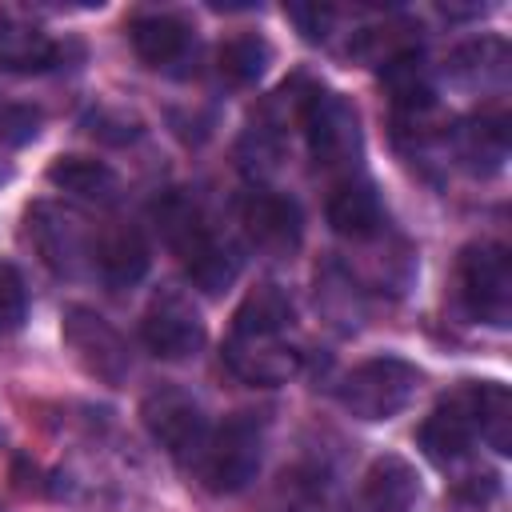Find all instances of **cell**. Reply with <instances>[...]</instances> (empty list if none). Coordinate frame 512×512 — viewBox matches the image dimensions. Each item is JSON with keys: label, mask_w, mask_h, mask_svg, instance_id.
Returning <instances> with one entry per match:
<instances>
[{"label": "cell", "mask_w": 512, "mask_h": 512, "mask_svg": "<svg viewBox=\"0 0 512 512\" xmlns=\"http://www.w3.org/2000/svg\"><path fill=\"white\" fill-rule=\"evenodd\" d=\"M56 60H60V48L52 40H44L40 32L16 28L12 20L0 32V68H12V72H44Z\"/></svg>", "instance_id": "24"}, {"label": "cell", "mask_w": 512, "mask_h": 512, "mask_svg": "<svg viewBox=\"0 0 512 512\" xmlns=\"http://www.w3.org/2000/svg\"><path fill=\"white\" fill-rule=\"evenodd\" d=\"M152 212H156V224H160L164 240H168L172 252L180 256L184 276H188L204 296L228 292L232 280L240 276V256H236L224 240L212 236V228L204 224L200 208H196L188 196L172 192V196L156 200Z\"/></svg>", "instance_id": "1"}, {"label": "cell", "mask_w": 512, "mask_h": 512, "mask_svg": "<svg viewBox=\"0 0 512 512\" xmlns=\"http://www.w3.org/2000/svg\"><path fill=\"white\" fill-rule=\"evenodd\" d=\"M140 420H144L148 436H152L164 452H172L176 460H196V452H200V444H204V436H208V420H204L200 404H196L188 392L168 388V384H164V388H152V392L144 396Z\"/></svg>", "instance_id": "8"}, {"label": "cell", "mask_w": 512, "mask_h": 512, "mask_svg": "<svg viewBox=\"0 0 512 512\" xmlns=\"http://www.w3.org/2000/svg\"><path fill=\"white\" fill-rule=\"evenodd\" d=\"M380 84H384L388 100H392L400 112H408V116H416V112H428V108L436 104V88H432V76H428L424 60L416 56V48H408V52H396L392 60H384V68H380Z\"/></svg>", "instance_id": "17"}, {"label": "cell", "mask_w": 512, "mask_h": 512, "mask_svg": "<svg viewBox=\"0 0 512 512\" xmlns=\"http://www.w3.org/2000/svg\"><path fill=\"white\" fill-rule=\"evenodd\" d=\"M92 260H96L100 276H104L112 288L136 284V280L148 272V264H152L144 236H140L136 228H128V224L100 232V240L92 244Z\"/></svg>", "instance_id": "15"}, {"label": "cell", "mask_w": 512, "mask_h": 512, "mask_svg": "<svg viewBox=\"0 0 512 512\" xmlns=\"http://www.w3.org/2000/svg\"><path fill=\"white\" fill-rule=\"evenodd\" d=\"M24 236L56 276H76L88 260V236H84L80 216L56 204H44V200L32 204L24 212Z\"/></svg>", "instance_id": "9"}, {"label": "cell", "mask_w": 512, "mask_h": 512, "mask_svg": "<svg viewBox=\"0 0 512 512\" xmlns=\"http://www.w3.org/2000/svg\"><path fill=\"white\" fill-rule=\"evenodd\" d=\"M204 336L208 332H204L200 312L176 288L156 292L140 316V340L156 360H188L204 348Z\"/></svg>", "instance_id": "6"}, {"label": "cell", "mask_w": 512, "mask_h": 512, "mask_svg": "<svg viewBox=\"0 0 512 512\" xmlns=\"http://www.w3.org/2000/svg\"><path fill=\"white\" fill-rule=\"evenodd\" d=\"M224 360L248 384H284L300 368V352L280 336H228Z\"/></svg>", "instance_id": "12"}, {"label": "cell", "mask_w": 512, "mask_h": 512, "mask_svg": "<svg viewBox=\"0 0 512 512\" xmlns=\"http://www.w3.org/2000/svg\"><path fill=\"white\" fill-rule=\"evenodd\" d=\"M452 148H456V160H460L468 172L492 176V172H500L504 160H508V120H504L500 112L464 120V124L452 132Z\"/></svg>", "instance_id": "14"}, {"label": "cell", "mask_w": 512, "mask_h": 512, "mask_svg": "<svg viewBox=\"0 0 512 512\" xmlns=\"http://www.w3.org/2000/svg\"><path fill=\"white\" fill-rule=\"evenodd\" d=\"M128 40L136 48V56L148 64V68H164L172 60H180L188 52V24L180 16H168V12H148V16H136L128 24Z\"/></svg>", "instance_id": "16"}, {"label": "cell", "mask_w": 512, "mask_h": 512, "mask_svg": "<svg viewBox=\"0 0 512 512\" xmlns=\"http://www.w3.org/2000/svg\"><path fill=\"white\" fill-rule=\"evenodd\" d=\"M448 68L464 88H500L508 80V44L500 36H484L476 44H464Z\"/></svg>", "instance_id": "21"}, {"label": "cell", "mask_w": 512, "mask_h": 512, "mask_svg": "<svg viewBox=\"0 0 512 512\" xmlns=\"http://www.w3.org/2000/svg\"><path fill=\"white\" fill-rule=\"evenodd\" d=\"M240 224H244V236L268 256H292L304 240L300 204L280 192H264V188L248 192L240 204Z\"/></svg>", "instance_id": "10"}, {"label": "cell", "mask_w": 512, "mask_h": 512, "mask_svg": "<svg viewBox=\"0 0 512 512\" xmlns=\"http://www.w3.org/2000/svg\"><path fill=\"white\" fill-rule=\"evenodd\" d=\"M4 176H8V172H4V164H0V180H4Z\"/></svg>", "instance_id": "30"}, {"label": "cell", "mask_w": 512, "mask_h": 512, "mask_svg": "<svg viewBox=\"0 0 512 512\" xmlns=\"http://www.w3.org/2000/svg\"><path fill=\"white\" fill-rule=\"evenodd\" d=\"M420 496V480L416 468L404 456H380L372 460L368 476H364V500L376 512H408Z\"/></svg>", "instance_id": "18"}, {"label": "cell", "mask_w": 512, "mask_h": 512, "mask_svg": "<svg viewBox=\"0 0 512 512\" xmlns=\"http://www.w3.org/2000/svg\"><path fill=\"white\" fill-rule=\"evenodd\" d=\"M476 400V436H484L500 456L512 452V392L496 380L472 384Z\"/></svg>", "instance_id": "23"}, {"label": "cell", "mask_w": 512, "mask_h": 512, "mask_svg": "<svg viewBox=\"0 0 512 512\" xmlns=\"http://www.w3.org/2000/svg\"><path fill=\"white\" fill-rule=\"evenodd\" d=\"M284 16L300 28L304 40H324V36H328V24H332L336 12H332L328 4H288Z\"/></svg>", "instance_id": "27"}, {"label": "cell", "mask_w": 512, "mask_h": 512, "mask_svg": "<svg viewBox=\"0 0 512 512\" xmlns=\"http://www.w3.org/2000/svg\"><path fill=\"white\" fill-rule=\"evenodd\" d=\"M460 304L472 320L504 328L512 316V256L504 244H468L456 264Z\"/></svg>", "instance_id": "4"}, {"label": "cell", "mask_w": 512, "mask_h": 512, "mask_svg": "<svg viewBox=\"0 0 512 512\" xmlns=\"http://www.w3.org/2000/svg\"><path fill=\"white\" fill-rule=\"evenodd\" d=\"M300 124L308 152L320 168H348L360 156V120L340 92L312 88L300 104Z\"/></svg>", "instance_id": "5"}, {"label": "cell", "mask_w": 512, "mask_h": 512, "mask_svg": "<svg viewBox=\"0 0 512 512\" xmlns=\"http://www.w3.org/2000/svg\"><path fill=\"white\" fill-rule=\"evenodd\" d=\"M292 324V300L280 284H256L236 316H232V336H280Z\"/></svg>", "instance_id": "19"}, {"label": "cell", "mask_w": 512, "mask_h": 512, "mask_svg": "<svg viewBox=\"0 0 512 512\" xmlns=\"http://www.w3.org/2000/svg\"><path fill=\"white\" fill-rule=\"evenodd\" d=\"M456 496L460 500H472V504H484L496 496V476L484 472V476H468V484H456Z\"/></svg>", "instance_id": "29"}, {"label": "cell", "mask_w": 512, "mask_h": 512, "mask_svg": "<svg viewBox=\"0 0 512 512\" xmlns=\"http://www.w3.org/2000/svg\"><path fill=\"white\" fill-rule=\"evenodd\" d=\"M420 380L424 376L416 364L400 356H372L340 380L336 396L356 420H392L412 404Z\"/></svg>", "instance_id": "3"}, {"label": "cell", "mask_w": 512, "mask_h": 512, "mask_svg": "<svg viewBox=\"0 0 512 512\" xmlns=\"http://www.w3.org/2000/svg\"><path fill=\"white\" fill-rule=\"evenodd\" d=\"M264 460V424L252 412H232L216 432L204 436L196 452V476L208 492L232 496L248 488Z\"/></svg>", "instance_id": "2"}, {"label": "cell", "mask_w": 512, "mask_h": 512, "mask_svg": "<svg viewBox=\"0 0 512 512\" xmlns=\"http://www.w3.org/2000/svg\"><path fill=\"white\" fill-rule=\"evenodd\" d=\"M64 344L72 348V356L80 360V368L88 376H96L104 384H124L132 356H128L124 336L100 312H92L84 304L64 308Z\"/></svg>", "instance_id": "7"}, {"label": "cell", "mask_w": 512, "mask_h": 512, "mask_svg": "<svg viewBox=\"0 0 512 512\" xmlns=\"http://www.w3.org/2000/svg\"><path fill=\"white\" fill-rule=\"evenodd\" d=\"M476 440V400H472V384L452 392L448 400H440L424 424L416 428V444L432 464H456L460 456H468Z\"/></svg>", "instance_id": "11"}, {"label": "cell", "mask_w": 512, "mask_h": 512, "mask_svg": "<svg viewBox=\"0 0 512 512\" xmlns=\"http://www.w3.org/2000/svg\"><path fill=\"white\" fill-rule=\"evenodd\" d=\"M40 132V112L24 104H0V140L4 144H28Z\"/></svg>", "instance_id": "26"}, {"label": "cell", "mask_w": 512, "mask_h": 512, "mask_svg": "<svg viewBox=\"0 0 512 512\" xmlns=\"http://www.w3.org/2000/svg\"><path fill=\"white\" fill-rule=\"evenodd\" d=\"M272 64V48L264 36L256 32H240V36H228L216 52V68L220 76L232 84V88H248L264 76V68Z\"/></svg>", "instance_id": "22"}, {"label": "cell", "mask_w": 512, "mask_h": 512, "mask_svg": "<svg viewBox=\"0 0 512 512\" xmlns=\"http://www.w3.org/2000/svg\"><path fill=\"white\" fill-rule=\"evenodd\" d=\"M328 224L344 240H372L384 232V204L368 180H344L328 196Z\"/></svg>", "instance_id": "13"}, {"label": "cell", "mask_w": 512, "mask_h": 512, "mask_svg": "<svg viewBox=\"0 0 512 512\" xmlns=\"http://www.w3.org/2000/svg\"><path fill=\"white\" fill-rule=\"evenodd\" d=\"M88 132H92L96 140H108V144H128V140H136V136H140V124H136V120H128V116L96 112V116H88Z\"/></svg>", "instance_id": "28"}, {"label": "cell", "mask_w": 512, "mask_h": 512, "mask_svg": "<svg viewBox=\"0 0 512 512\" xmlns=\"http://www.w3.org/2000/svg\"><path fill=\"white\" fill-rule=\"evenodd\" d=\"M48 184L68 192V196L96 200V204L116 196V172L104 160H92V156H56L48 164Z\"/></svg>", "instance_id": "20"}, {"label": "cell", "mask_w": 512, "mask_h": 512, "mask_svg": "<svg viewBox=\"0 0 512 512\" xmlns=\"http://www.w3.org/2000/svg\"><path fill=\"white\" fill-rule=\"evenodd\" d=\"M28 316V288L12 264L0 260V336L16 332Z\"/></svg>", "instance_id": "25"}]
</instances>
